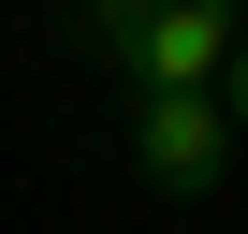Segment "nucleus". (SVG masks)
Here are the masks:
<instances>
[{
  "instance_id": "f257e3e1",
  "label": "nucleus",
  "mask_w": 248,
  "mask_h": 234,
  "mask_svg": "<svg viewBox=\"0 0 248 234\" xmlns=\"http://www.w3.org/2000/svg\"><path fill=\"white\" fill-rule=\"evenodd\" d=\"M233 44H248V15H233V0H161V15H146V44L117 59V73H132L146 102H219Z\"/></svg>"
},
{
  "instance_id": "f03ea898",
  "label": "nucleus",
  "mask_w": 248,
  "mask_h": 234,
  "mask_svg": "<svg viewBox=\"0 0 248 234\" xmlns=\"http://www.w3.org/2000/svg\"><path fill=\"white\" fill-rule=\"evenodd\" d=\"M132 161H146V190L204 205V190L233 176V117H219V102H146V117H132Z\"/></svg>"
},
{
  "instance_id": "7ed1b4c3",
  "label": "nucleus",
  "mask_w": 248,
  "mask_h": 234,
  "mask_svg": "<svg viewBox=\"0 0 248 234\" xmlns=\"http://www.w3.org/2000/svg\"><path fill=\"white\" fill-rule=\"evenodd\" d=\"M146 15H161V0H73V44H88V59H132Z\"/></svg>"
},
{
  "instance_id": "20e7f679",
  "label": "nucleus",
  "mask_w": 248,
  "mask_h": 234,
  "mask_svg": "<svg viewBox=\"0 0 248 234\" xmlns=\"http://www.w3.org/2000/svg\"><path fill=\"white\" fill-rule=\"evenodd\" d=\"M219 117H233V147H248V44H233V73H219Z\"/></svg>"
}]
</instances>
